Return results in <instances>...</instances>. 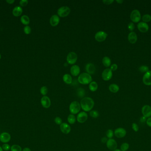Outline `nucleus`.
I'll list each match as a JSON object with an SVG mask.
<instances>
[{
    "label": "nucleus",
    "instance_id": "9d476101",
    "mask_svg": "<svg viewBox=\"0 0 151 151\" xmlns=\"http://www.w3.org/2000/svg\"><path fill=\"white\" fill-rule=\"evenodd\" d=\"M88 118V114L84 111H82L78 114L77 117V121L80 123H84L85 121H86Z\"/></svg>",
    "mask_w": 151,
    "mask_h": 151
},
{
    "label": "nucleus",
    "instance_id": "09e8293b",
    "mask_svg": "<svg viewBox=\"0 0 151 151\" xmlns=\"http://www.w3.org/2000/svg\"><path fill=\"white\" fill-rule=\"evenodd\" d=\"M15 1L14 0H8V1H6V2L8 4H12V3L14 2Z\"/></svg>",
    "mask_w": 151,
    "mask_h": 151
},
{
    "label": "nucleus",
    "instance_id": "ddd939ff",
    "mask_svg": "<svg viewBox=\"0 0 151 151\" xmlns=\"http://www.w3.org/2000/svg\"><path fill=\"white\" fill-rule=\"evenodd\" d=\"M41 103L44 108L48 109L51 105V101L49 97L44 96L41 99Z\"/></svg>",
    "mask_w": 151,
    "mask_h": 151
},
{
    "label": "nucleus",
    "instance_id": "cd10ccee",
    "mask_svg": "<svg viewBox=\"0 0 151 151\" xmlns=\"http://www.w3.org/2000/svg\"><path fill=\"white\" fill-rule=\"evenodd\" d=\"M21 22L24 25H28L30 23V19L29 17L26 15H23L21 17Z\"/></svg>",
    "mask_w": 151,
    "mask_h": 151
},
{
    "label": "nucleus",
    "instance_id": "5701e85b",
    "mask_svg": "<svg viewBox=\"0 0 151 151\" xmlns=\"http://www.w3.org/2000/svg\"><path fill=\"white\" fill-rule=\"evenodd\" d=\"M109 89L110 91L113 93H117L119 91V87L118 85L116 84H110L109 87Z\"/></svg>",
    "mask_w": 151,
    "mask_h": 151
},
{
    "label": "nucleus",
    "instance_id": "de8ad7c7",
    "mask_svg": "<svg viewBox=\"0 0 151 151\" xmlns=\"http://www.w3.org/2000/svg\"><path fill=\"white\" fill-rule=\"evenodd\" d=\"M107 137H103L101 139V142L102 143H103V144H104V143H107Z\"/></svg>",
    "mask_w": 151,
    "mask_h": 151
},
{
    "label": "nucleus",
    "instance_id": "473e14b6",
    "mask_svg": "<svg viewBox=\"0 0 151 151\" xmlns=\"http://www.w3.org/2000/svg\"><path fill=\"white\" fill-rule=\"evenodd\" d=\"M90 115L91 117L94 118H97L99 116V113L97 110H91L90 111Z\"/></svg>",
    "mask_w": 151,
    "mask_h": 151
},
{
    "label": "nucleus",
    "instance_id": "2f4dec72",
    "mask_svg": "<svg viewBox=\"0 0 151 151\" xmlns=\"http://www.w3.org/2000/svg\"><path fill=\"white\" fill-rule=\"evenodd\" d=\"M106 136L109 139L112 138L113 136L114 135V132L110 129H108L106 132Z\"/></svg>",
    "mask_w": 151,
    "mask_h": 151
},
{
    "label": "nucleus",
    "instance_id": "a211bd4d",
    "mask_svg": "<svg viewBox=\"0 0 151 151\" xmlns=\"http://www.w3.org/2000/svg\"><path fill=\"white\" fill-rule=\"evenodd\" d=\"M137 28L139 30L142 32H146L149 29L148 25L144 22L139 23V24L137 25Z\"/></svg>",
    "mask_w": 151,
    "mask_h": 151
},
{
    "label": "nucleus",
    "instance_id": "b1692460",
    "mask_svg": "<svg viewBox=\"0 0 151 151\" xmlns=\"http://www.w3.org/2000/svg\"><path fill=\"white\" fill-rule=\"evenodd\" d=\"M63 80L65 83L68 84H70L72 82V78L71 76L68 74L64 75Z\"/></svg>",
    "mask_w": 151,
    "mask_h": 151
},
{
    "label": "nucleus",
    "instance_id": "39448f33",
    "mask_svg": "<svg viewBox=\"0 0 151 151\" xmlns=\"http://www.w3.org/2000/svg\"><path fill=\"white\" fill-rule=\"evenodd\" d=\"M130 19L133 22H138L141 19V15L139 10H133L130 14Z\"/></svg>",
    "mask_w": 151,
    "mask_h": 151
},
{
    "label": "nucleus",
    "instance_id": "7ed1b4c3",
    "mask_svg": "<svg viewBox=\"0 0 151 151\" xmlns=\"http://www.w3.org/2000/svg\"><path fill=\"white\" fill-rule=\"evenodd\" d=\"M81 109V106L80 103L77 101H73L70 103L69 110L71 114L73 115L79 113Z\"/></svg>",
    "mask_w": 151,
    "mask_h": 151
},
{
    "label": "nucleus",
    "instance_id": "412c9836",
    "mask_svg": "<svg viewBox=\"0 0 151 151\" xmlns=\"http://www.w3.org/2000/svg\"><path fill=\"white\" fill-rule=\"evenodd\" d=\"M137 35L134 32H130L128 35V40L131 43H135L137 41Z\"/></svg>",
    "mask_w": 151,
    "mask_h": 151
},
{
    "label": "nucleus",
    "instance_id": "393cba45",
    "mask_svg": "<svg viewBox=\"0 0 151 151\" xmlns=\"http://www.w3.org/2000/svg\"><path fill=\"white\" fill-rule=\"evenodd\" d=\"M98 87L97 83L95 81L91 82L89 85V88L91 91L95 92L97 90Z\"/></svg>",
    "mask_w": 151,
    "mask_h": 151
},
{
    "label": "nucleus",
    "instance_id": "37998d69",
    "mask_svg": "<svg viewBox=\"0 0 151 151\" xmlns=\"http://www.w3.org/2000/svg\"><path fill=\"white\" fill-rule=\"evenodd\" d=\"M118 68V65L116 64H113L111 65V67L110 69L112 71H115Z\"/></svg>",
    "mask_w": 151,
    "mask_h": 151
},
{
    "label": "nucleus",
    "instance_id": "dca6fc26",
    "mask_svg": "<svg viewBox=\"0 0 151 151\" xmlns=\"http://www.w3.org/2000/svg\"><path fill=\"white\" fill-rule=\"evenodd\" d=\"M143 81L146 85H151V71H148L144 74L143 76Z\"/></svg>",
    "mask_w": 151,
    "mask_h": 151
},
{
    "label": "nucleus",
    "instance_id": "72a5a7b5",
    "mask_svg": "<svg viewBox=\"0 0 151 151\" xmlns=\"http://www.w3.org/2000/svg\"><path fill=\"white\" fill-rule=\"evenodd\" d=\"M142 20L144 22H148L151 20V16L149 14H145L142 17Z\"/></svg>",
    "mask_w": 151,
    "mask_h": 151
},
{
    "label": "nucleus",
    "instance_id": "0eeeda50",
    "mask_svg": "<svg viewBox=\"0 0 151 151\" xmlns=\"http://www.w3.org/2000/svg\"><path fill=\"white\" fill-rule=\"evenodd\" d=\"M126 130L123 128H118L116 129L114 132V134L116 137L118 138H122L127 135Z\"/></svg>",
    "mask_w": 151,
    "mask_h": 151
},
{
    "label": "nucleus",
    "instance_id": "3c124183",
    "mask_svg": "<svg viewBox=\"0 0 151 151\" xmlns=\"http://www.w3.org/2000/svg\"><path fill=\"white\" fill-rule=\"evenodd\" d=\"M116 2H117L118 3H119V4H122V3L123 2V1H119V0L118 1V0H117Z\"/></svg>",
    "mask_w": 151,
    "mask_h": 151
},
{
    "label": "nucleus",
    "instance_id": "2eb2a0df",
    "mask_svg": "<svg viewBox=\"0 0 151 151\" xmlns=\"http://www.w3.org/2000/svg\"><path fill=\"white\" fill-rule=\"evenodd\" d=\"M60 129L61 132L65 134H68L71 132V127L68 124L62 123L60 125Z\"/></svg>",
    "mask_w": 151,
    "mask_h": 151
},
{
    "label": "nucleus",
    "instance_id": "c9c22d12",
    "mask_svg": "<svg viewBox=\"0 0 151 151\" xmlns=\"http://www.w3.org/2000/svg\"><path fill=\"white\" fill-rule=\"evenodd\" d=\"M139 70H140V72H146H146L148 71L149 69H148V67L146 66H142L141 67H140Z\"/></svg>",
    "mask_w": 151,
    "mask_h": 151
},
{
    "label": "nucleus",
    "instance_id": "8fccbe9b",
    "mask_svg": "<svg viewBox=\"0 0 151 151\" xmlns=\"http://www.w3.org/2000/svg\"><path fill=\"white\" fill-rule=\"evenodd\" d=\"M22 151H32L31 150L30 148H23V150H22Z\"/></svg>",
    "mask_w": 151,
    "mask_h": 151
},
{
    "label": "nucleus",
    "instance_id": "a19ab883",
    "mask_svg": "<svg viewBox=\"0 0 151 151\" xmlns=\"http://www.w3.org/2000/svg\"><path fill=\"white\" fill-rule=\"evenodd\" d=\"M128 28L129 30L131 31H133L134 29V25L133 24V23H129V24H128Z\"/></svg>",
    "mask_w": 151,
    "mask_h": 151
},
{
    "label": "nucleus",
    "instance_id": "20e7f679",
    "mask_svg": "<svg viewBox=\"0 0 151 151\" xmlns=\"http://www.w3.org/2000/svg\"><path fill=\"white\" fill-rule=\"evenodd\" d=\"M58 15L62 17H66L69 15L70 13V9L68 6H62L58 10Z\"/></svg>",
    "mask_w": 151,
    "mask_h": 151
},
{
    "label": "nucleus",
    "instance_id": "a878e982",
    "mask_svg": "<svg viewBox=\"0 0 151 151\" xmlns=\"http://www.w3.org/2000/svg\"><path fill=\"white\" fill-rule=\"evenodd\" d=\"M76 120H77V118H76L75 116L73 114H70L68 116V122H69L70 124L73 125L75 123Z\"/></svg>",
    "mask_w": 151,
    "mask_h": 151
},
{
    "label": "nucleus",
    "instance_id": "58836bf2",
    "mask_svg": "<svg viewBox=\"0 0 151 151\" xmlns=\"http://www.w3.org/2000/svg\"><path fill=\"white\" fill-rule=\"evenodd\" d=\"M54 122H55V123L57 125H60L62 123V120L61 118L57 116L56 118H55V119H54Z\"/></svg>",
    "mask_w": 151,
    "mask_h": 151
},
{
    "label": "nucleus",
    "instance_id": "1a4fd4ad",
    "mask_svg": "<svg viewBox=\"0 0 151 151\" xmlns=\"http://www.w3.org/2000/svg\"><path fill=\"white\" fill-rule=\"evenodd\" d=\"M142 114L143 116L148 118L151 117V106L148 105H144L142 109Z\"/></svg>",
    "mask_w": 151,
    "mask_h": 151
},
{
    "label": "nucleus",
    "instance_id": "c756f323",
    "mask_svg": "<svg viewBox=\"0 0 151 151\" xmlns=\"http://www.w3.org/2000/svg\"><path fill=\"white\" fill-rule=\"evenodd\" d=\"M129 145L128 143H122L120 147V150L122 151H127L129 149Z\"/></svg>",
    "mask_w": 151,
    "mask_h": 151
},
{
    "label": "nucleus",
    "instance_id": "f3484780",
    "mask_svg": "<svg viewBox=\"0 0 151 151\" xmlns=\"http://www.w3.org/2000/svg\"><path fill=\"white\" fill-rule=\"evenodd\" d=\"M60 22V18L57 15H54L51 17L49 20V23L51 26H56L59 24Z\"/></svg>",
    "mask_w": 151,
    "mask_h": 151
},
{
    "label": "nucleus",
    "instance_id": "bb28decb",
    "mask_svg": "<svg viewBox=\"0 0 151 151\" xmlns=\"http://www.w3.org/2000/svg\"><path fill=\"white\" fill-rule=\"evenodd\" d=\"M103 65L106 67H110L111 64V60L108 57L105 56L103 59Z\"/></svg>",
    "mask_w": 151,
    "mask_h": 151
},
{
    "label": "nucleus",
    "instance_id": "603ef678",
    "mask_svg": "<svg viewBox=\"0 0 151 151\" xmlns=\"http://www.w3.org/2000/svg\"><path fill=\"white\" fill-rule=\"evenodd\" d=\"M113 151H122L121 150L119 149H116L113 150Z\"/></svg>",
    "mask_w": 151,
    "mask_h": 151
},
{
    "label": "nucleus",
    "instance_id": "864d4df0",
    "mask_svg": "<svg viewBox=\"0 0 151 151\" xmlns=\"http://www.w3.org/2000/svg\"><path fill=\"white\" fill-rule=\"evenodd\" d=\"M0 151H3V149L2 148V147L0 146Z\"/></svg>",
    "mask_w": 151,
    "mask_h": 151
},
{
    "label": "nucleus",
    "instance_id": "4468645a",
    "mask_svg": "<svg viewBox=\"0 0 151 151\" xmlns=\"http://www.w3.org/2000/svg\"><path fill=\"white\" fill-rule=\"evenodd\" d=\"M11 138V135L7 132H3L0 134V141L4 144L9 142Z\"/></svg>",
    "mask_w": 151,
    "mask_h": 151
},
{
    "label": "nucleus",
    "instance_id": "5fc2aeb1",
    "mask_svg": "<svg viewBox=\"0 0 151 151\" xmlns=\"http://www.w3.org/2000/svg\"><path fill=\"white\" fill-rule=\"evenodd\" d=\"M1 55L0 54V60H1Z\"/></svg>",
    "mask_w": 151,
    "mask_h": 151
},
{
    "label": "nucleus",
    "instance_id": "f257e3e1",
    "mask_svg": "<svg viewBox=\"0 0 151 151\" xmlns=\"http://www.w3.org/2000/svg\"><path fill=\"white\" fill-rule=\"evenodd\" d=\"M81 108L84 112L91 111L93 108L95 103L94 100L89 97H85L81 99L80 103Z\"/></svg>",
    "mask_w": 151,
    "mask_h": 151
},
{
    "label": "nucleus",
    "instance_id": "4be33fe9",
    "mask_svg": "<svg viewBox=\"0 0 151 151\" xmlns=\"http://www.w3.org/2000/svg\"><path fill=\"white\" fill-rule=\"evenodd\" d=\"M23 13V9L21 6H16L12 11V14L15 17H19Z\"/></svg>",
    "mask_w": 151,
    "mask_h": 151
},
{
    "label": "nucleus",
    "instance_id": "6ab92c4d",
    "mask_svg": "<svg viewBox=\"0 0 151 151\" xmlns=\"http://www.w3.org/2000/svg\"><path fill=\"white\" fill-rule=\"evenodd\" d=\"M85 70L89 74H94L95 71V67L93 64L88 63L85 66Z\"/></svg>",
    "mask_w": 151,
    "mask_h": 151
},
{
    "label": "nucleus",
    "instance_id": "f03ea898",
    "mask_svg": "<svg viewBox=\"0 0 151 151\" xmlns=\"http://www.w3.org/2000/svg\"><path fill=\"white\" fill-rule=\"evenodd\" d=\"M78 81L82 84H88L91 83L92 81V77L89 74L83 73L79 75L78 78Z\"/></svg>",
    "mask_w": 151,
    "mask_h": 151
},
{
    "label": "nucleus",
    "instance_id": "f704fd0d",
    "mask_svg": "<svg viewBox=\"0 0 151 151\" xmlns=\"http://www.w3.org/2000/svg\"><path fill=\"white\" fill-rule=\"evenodd\" d=\"M40 93L44 96L46 95L47 93H48V89H47V88L45 86H43V87H42L41 88V89H40Z\"/></svg>",
    "mask_w": 151,
    "mask_h": 151
},
{
    "label": "nucleus",
    "instance_id": "4c0bfd02",
    "mask_svg": "<svg viewBox=\"0 0 151 151\" xmlns=\"http://www.w3.org/2000/svg\"><path fill=\"white\" fill-rule=\"evenodd\" d=\"M11 147L9 144H4L2 145V148L3 149V150L5 151H8L11 149Z\"/></svg>",
    "mask_w": 151,
    "mask_h": 151
},
{
    "label": "nucleus",
    "instance_id": "423d86ee",
    "mask_svg": "<svg viewBox=\"0 0 151 151\" xmlns=\"http://www.w3.org/2000/svg\"><path fill=\"white\" fill-rule=\"evenodd\" d=\"M77 60V55L74 52L69 53L67 56V61L69 64H75Z\"/></svg>",
    "mask_w": 151,
    "mask_h": 151
},
{
    "label": "nucleus",
    "instance_id": "49530a36",
    "mask_svg": "<svg viewBox=\"0 0 151 151\" xmlns=\"http://www.w3.org/2000/svg\"><path fill=\"white\" fill-rule=\"evenodd\" d=\"M146 124H147V125L148 127L151 128V117H150V118H147V121H146Z\"/></svg>",
    "mask_w": 151,
    "mask_h": 151
},
{
    "label": "nucleus",
    "instance_id": "6e6552de",
    "mask_svg": "<svg viewBox=\"0 0 151 151\" xmlns=\"http://www.w3.org/2000/svg\"><path fill=\"white\" fill-rule=\"evenodd\" d=\"M106 145L107 148L110 150L113 151L117 149L118 144L115 140L114 139H109L106 143Z\"/></svg>",
    "mask_w": 151,
    "mask_h": 151
},
{
    "label": "nucleus",
    "instance_id": "a18cd8bd",
    "mask_svg": "<svg viewBox=\"0 0 151 151\" xmlns=\"http://www.w3.org/2000/svg\"><path fill=\"white\" fill-rule=\"evenodd\" d=\"M103 2L105 4H111L114 2V1L113 0H108V1L104 0V1H103Z\"/></svg>",
    "mask_w": 151,
    "mask_h": 151
},
{
    "label": "nucleus",
    "instance_id": "c85d7f7f",
    "mask_svg": "<svg viewBox=\"0 0 151 151\" xmlns=\"http://www.w3.org/2000/svg\"><path fill=\"white\" fill-rule=\"evenodd\" d=\"M11 151H22L21 146L18 144L12 145L11 147Z\"/></svg>",
    "mask_w": 151,
    "mask_h": 151
},
{
    "label": "nucleus",
    "instance_id": "9b49d317",
    "mask_svg": "<svg viewBox=\"0 0 151 151\" xmlns=\"http://www.w3.org/2000/svg\"><path fill=\"white\" fill-rule=\"evenodd\" d=\"M107 34L103 31H99L95 35V39L97 41L103 42L107 37Z\"/></svg>",
    "mask_w": 151,
    "mask_h": 151
},
{
    "label": "nucleus",
    "instance_id": "aec40b11",
    "mask_svg": "<svg viewBox=\"0 0 151 151\" xmlns=\"http://www.w3.org/2000/svg\"><path fill=\"white\" fill-rule=\"evenodd\" d=\"M70 72L74 76H77L80 73V68L78 65H74L71 67Z\"/></svg>",
    "mask_w": 151,
    "mask_h": 151
},
{
    "label": "nucleus",
    "instance_id": "7c9ffc66",
    "mask_svg": "<svg viewBox=\"0 0 151 151\" xmlns=\"http://www.w3.org/2000/svg\"><path fill=\"white\" fill-rule=\"evenodd\" d=\"M77 94L78 96L80 97V98H82L85 95V91L83 88H80L77 90Z\"/></svg>",
    "mask_w": 151,
    "mask_h": 151
},
{
    "label": "nucleus",
    "instance_id": "f8f14e48",
    "mask_svg": "<svg viewBox=\"0 0 151 151\" xmlns=\"http://www.w3.org/2000/svg\"><path fill=\"white\" fill-rule=\"evenodd\" d=\"M102 76L104 80H109L112 77V71L109 68L106 69L102 73Z\"/></svg>",
    "mask_w": 151,
    "mask_h": 151
},
{
    "label": "nucleus",
    "instance_id": "c03bdc74",
    "mask_svg": "<svg viewBox=\"0 0 151 151\" xmlns=\"http://www.w3.org/2000/svg\"><path fill=\"white\" fill-rule=\"evenodd\" d=\"M147 119V118L142 116L140 118V122H141V123H144V122H146Z\"/></svg>",
    "mask_w": 151,
    "mask_h": 151
},
{
    "label": "nucleus",
    "instance_id": "79ce46f5",
    "mask_svg": "<svg viewBox=\"0 0 151 151\" xmlns=\"http://www.w3.org/2000/svg\"><path fill=\"white\" fill-rule=\"evenodd\" d=\"M28 2L27 0H21L19 2V4L22 6H25L28 4Z\"/></svg>",
    "mask_w": 151,
    "mask_h": 151
},
{
    "label": "nucleus",
    "instance_id": "ea45409f",
    "mask_svg": "<svg viewBox=\"0 0 151 151\" xmlns=\"http://www.w3.org/2000/svg\"><path fill=\"white\" fill-rule=\"evenodd\" d=\"M24 32L26 34H29L31 32V28L28 26H26L24 28Z\"/></svg>",
    "mask_w": 151,
    "mask_h": 151
},
{
    "label": "nucleus",
    "instance_id": "e433bc0d",
    "mask_svg": "<svg viewBox=\"0 0 151 151\" xmlns=\"http://www.w3.org/2000/svg\"><path fill=\"white\" fill-rule=\"evenodd\" d=\"M132 128L134 132H137L139 131V126L136 123H132Z\"/></svg>",
    "mask_w": 151,
    "mask_h": 151
}]
</instances>
